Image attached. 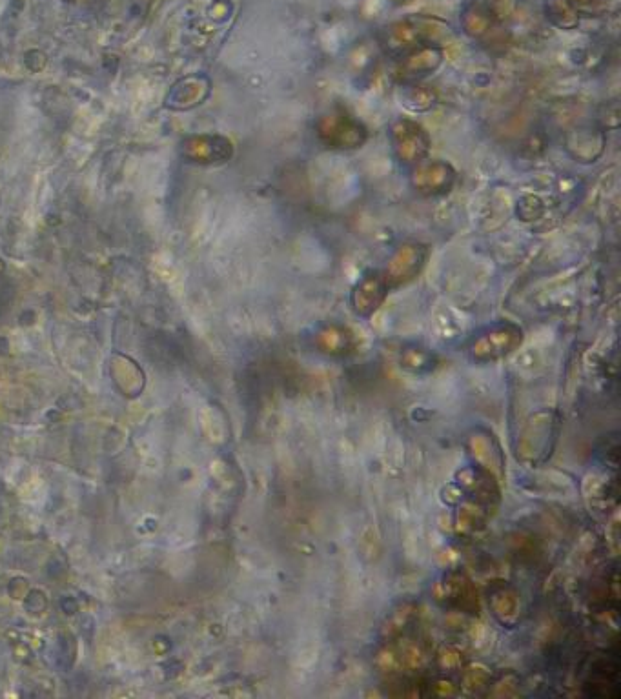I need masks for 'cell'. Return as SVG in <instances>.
Here are the masks:
<instances>
[{
	"label": "cell",
	"mask_w": 621,
	"mask_h": 699,
	"mask_svg": "<svg viewBox=\"0 0 621 699\" xmlns=\"http://www.w3.org/2000/svg\"><path fill=\"white\" fill-rule=\"evenodd\" d=\"M543 215V204L538 197L527 195L518 203V217L521 221H536Z\"/></svg>",
	"instance_id": "cell-11"
},
{
	"label": "cell",
	"mask_w": 621,
	"mask_h": 699,
	"mask_svg": "<svg viewBox=\"0 0 621 699\" xmlns=\"http://www.w3.org/2000/svg\"><path fill=\"white\" fill-rule=\"evenodd\" d=\"M428 255L430 250L425 244L403 243L398 246L396 252L388 259L385 272H381L387 281L388 288L390 290L399 288L418 279L427 264Z\"/></svg>",
	"instance_id": "cell-4"
},
{
	"label": "cell",
	"mask_w": 621,
	"mask_h": 699,
	"mask_svg": "<svg viewBox=\"0 0 621 699\" xmlns=\"http://www.w3.org/2000/svg\"><path fill=\"white\" fill-rule=\"evenodd\" d=\"M603 144V133L598 130H576L567 137V150L583 163H594L603 152Z\"/></svg>",
	"instance_id": "cell-8"
},
{
	"label": "cell",
	"mask_w": 621,
	"mask_h": 699,
	"mask_svg": "<svg viewBox=\"0 0 621 699\" xmlns=\"http://www.w3.org/2000/svg\"><path fill=\"white\" fill-rule=\"evenodd\" d=\"M316 135L325 148L337 152L359 150L368 141L367 126L341 106L317 119Z\"/></svg>",
	"instance_id": "cell-1"
},
{
	"label": "cell",
	"mask_w": 621,
	"mask_h": 699,
	"mask_svg": "<svg viewBox=\"0 0 621 699\" xmlns=\"http://www.w3.org/2000/svg\"><path fill=\"white\" fill-rule=\"evenodd\" d=\"M390 144L399 164L412 168L428 159L432 139L418 121L401 117L390 124Z\"/></svg>",
	"instance_id": "cell-2"
},
{
	"label": "cell",
	"mask_w": 621,
	"mask_h": 699,
	"mask_svg": "<svg viewBox=\"0 0 621 699\" xmlns=\"http://www.w3.org/2000/svg\"><path fill=\"white\" fill-rule=\"evenodd\" d=\"M403 102L412 113L427 112L436 102V92L430 86H421L419 82L410 84L405 86Z\"/></svg>",
	"instance_id": "cell-9"
},
{
	"label": "cell",
	"mask_w": 621,
	"mask_h": 699,
	"mask_svg": "<svg viewBox=\"0 0 621 699\" xmlns=\"http://www.w3.org/2000/svg\"><path fill=\"white\" fill-rule=\"evenodd\" d=\"M521 328L516 325L494 326L487 334L481 335L474 341V355L478 359H498L501 355L509 354L516 346L521 345Z\"/></svg>",
	"instance_id": "cell-6"
},
{
	"label": "cell",
	"mask_w": 621,
	"mask_h": 699,
	"mask_svg": "<svg viewBox=\"0 0 621 699\" xmlns=\"http://www.w3.org/2000/svg\"><path fill=\"white\" fill-rule=\"evenodd\" d=\"M458 181V173L452 164L438 159H425L421 163L412 166L410 172V186L421 197H443L452 192L454 184Z\"/></svg>",
	"instance_id": "cell-3"
},
{
	"label": "cell",
	"mask_w": 621,
	"mask_h": 699,
	"mask_svg": "<svg viewBox=\"0 0 621 699\" xmlns=\"http://www.w3.org/2000/svg\"><path fill=\"white\" fill-rule=\"evenodd\" d=\"M319 343L325 350L334 354V352H343L345 348H348V345L352 343V337H350L347 330L330 326V328H326L319 334Z\"/></svg>",
	"instance_id": "cell-10"
},
{
	"label": "cell",
	"mask_w": 621,
	"mask_h": 699,
	"mask_svg": "<svg viewBox=\"0 0 621 699\" xmlns=\"http://www.w3.org/2000/svg\"><path fill=\"white\" fill-rule=\"evenodd\" d=\"M441 61H443V55L436 48L423 46L419 50H412L399 62L398 70L394 73V79L401 86L418 84L425 77H428L430 73L438 70Z\"/></svg>",
	"instance_id": "cell-5"
},
{
	"label": "cell",
	"mask_w": 621,
	"mask_h": 699,
	"mask_svg": "<svg viewBox=\"0 0 621 699\" xmlns=\"http://www.w3.org/2000/svg\"><path fill=\"white\" fill-rule=\"evenodd\" d=\"M388 284L381 272H368L352 292V306L357 315L374 314L377 308L383 304L388 294Z\"/></svg>",
	"instance_id": "cell-7"
}]
</instances>
